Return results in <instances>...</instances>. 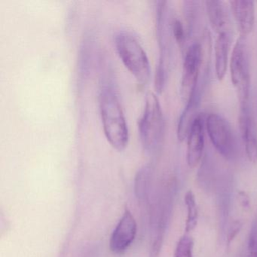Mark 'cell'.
<instances>
[{"label":"cell","mask_w":257,"mask_h":257,"mask_svg":"<svg viewBox=\"0 0 257 257\" xmlns=\"http://www.w3.org/2000/svg\"><path fill=\"white\" fill-rule=\"evenodd\" d=\"M238 198L239 201H240V204H241L243 208L249 209L250 201H249V197L244 192H239Z\"/></svg>","instance_id":"cell-20"},{"label":"cell","mask_w":257,"mask_h":257,"mask_svg":"<svg viewBox=\"0 0 257 257\" xmlns=\"http://www.w3.org/2000/svg\"><path fill=\"white\" fill-rule=\"evenodd\" d=\"M172 31L176 41L178 43H183L185 35L184 28H183V24L178 19H176L173 22Z\"/></svg>","instance_id":"cell-18"},{"label":"cell","mask_w":257,"mask_h":257,"mask_svg":"<svg viewBox=\"0 0 257 257\" xmlns=\"http://www.w3.org/2000/svg\"><path fill=\"white\" fill-rule=\"evenodd\" d=\"M207 16L213 29L219 34H231V21L225 4L218 0L205 2Z\"/></svg>","instance_id":"cell-11"},{"label":"cell","mask_w":257,"mask_h":257,"mask_svg":"<svg viewBox=\"0 0 257 257\" xmlns=\"http://www.w3.org/2000/svg\"><path fill=\"white\" fill-rule=\"evenodd\" d=\"M185 204L187 208V217L186 221V233L191 232L196 228L198 224V210L196 200L192 191L189 190L185 195Z\"/></svg>","instance_id":"cell-15"},{"label":"cell","mask_w":257,"mask_h":257,"mask_svg":"<svg viewBox=\"0 0 257 257\" xmlns=\"http://www.w3.org/2000/svg\"><path fill=\"white\" fill-rule=\"evenodd\" d=\"M242 228V223L239 221H236L231 225L228 234V245L231 244V242L234 240L236 236L239 234Z\"/></svg>","instance_id":"cell-19"},{"label":"cell","mask_w":257,"mask_h":257,"mask_svg":"<svg viewBox=\"0 0 257 257\" xmlns=\"http://www.w3.org/2000/svg\"><path fill=\"white\" fill-rule=\"evenodd\" d=\"M229 4L240 37L246 38L255 26V3L251 0H233Z\"/></svg>","instance_id":"cell-9"},{"label":"cell","mask_w":257,"mask_h":257,"mask_svg":"<svg viewBox=\"0 0 257 257\" xmlns=\"http://www.w3.org/2000/svg\"><path fill=\"white\" fill-rule=\"evenodd\" d=\"M204 118L202 115H198L186 138V162L189 168L198 166L202 159L204 149Z\"/></svg>","instance_id":"cell-8"},{"label":"cell","mask_w":257,"mask_h":257,"mask_svg":"<svg viewBox=\"0 0 257 257\" xmlns=\"http://www.w3.org/2000/svg\"><path fill=\"white\" fill-rule=\"evenodd\" d=\"M137 234V223L132 213L126 209L111 236L109 247L115 254H122L130 247Z\"/></svg>","instance_id":"cell-7"},{"label":"cell","mask_w":257,"mask_h":257,"mask_svg":"<svg viewBox=\"0 0 257 257\" xmlns=\"http://www.w3.org/2000/svg\"><path fill=\"white\" fill-rule=\"evenodd\" d=\"M231 39V34H219L215 42V70L216 77L219 81L224 79L226 73Z\"/></svg>","instance_id":"cell-12"},{"label":"cell","mask_w":257,"mask_h":257,"mask_svg":"<svg viewBox=\"0 0 257 257\" xmlns=\"http://www.w3.org/2000/svg\"><path fill=\"white\" fill-rule=\"evenodd\" d=\"M248 257H257V217L249 233Z\"/></svg>","instance_id":"cell-17"},{"label":"cell","mask_w":257,"mask_h":257,"mask_svg":"<svg viewBox=\"0 0 257 257\" xmlns=\"http://www.w3.org/2000/svg\"><path fill=\"white\" fill-rule=\"evenodd\" d=\"M240 132L244 144L248 160L252 163L257 162V129L255 121L249 113L248 106L240 107L239 117Z\"/></svg>","instance_id":"cell-10"},{"label":"cell","mask_w":257,"mask_h":257,"mask_svg":"<svg viewBox=\"0 0 257 257\" xmlns=\"http://www.w3.org/2000/svg\"><path fill=\"white\" fill-rule=\"evenodd\" d=\"M153 170L149 165L138 170L135 176L134 190L138 202L147 203L150 197Z\"/></svg>","instance_id":"cell-14"},{"label":"cell","mask_w":257,"mask_h":257,"mask_svg":"<svg viewBox=\"0 0 257 257\" xmlns=\"http://www.w3.org/2000/svg\"><path fill=\"white\" fill-rule=\"evenodd\" d=\"M163 112L159 99L153 92L146 97L145 107L138 123L140 139L143 148L147 153L157 150L163 138Z\"/></svg>","instance_id":"cell-2"},{"label":"cell","mask_w":257,"mask_h":257,"mask_svg":"<svg viewBox=\"0 0 257 257\" xmlns=\"http://www.w3.org/2000/svg\"><path fill=\"white\" fill-rule=\"evenodd\" d=\"M100 110L108 141L114 149L122 151L128 144V127L118 95L109 85H104L100 91Z\"/></svg>","instance_id":"cell-1"},{"label":"cell","mask_w":257,"mask_h":257,"mask_svg":"<svg viewBox=\"0 0 257 257\" xmlns=\"http://www.w3.org/2000/svg\"><path fill=\"white\" fill-rule=\"evenodd\" d=\"M201 62L202 50L201 46L198 43H194L186 51L183 61L180 95L182 100L186 104L196 91Z\"/></svg>","instance_id":"cell-6"},{"label":"cell","mask_w":257,"mask_h":257,"mask_svg":"<svg viewBox=\"0 0 257 257\" xmlns=\"http://www.w3.org/2000/svg\"><path fill=\"white\" fill-rule=\"evenodd\" d=\"M231 82L237 91L240 107L248 106L250 90L249 51L246 39L240 37L234 46L230 61Z\"/></svg>","instance_id":"cell-4"},{"label":"cell","mask_w":257,"mask_h":257,"mask_svg":"<svg viewBox=\"0 0 257 257\" xmlns=\"http://www.w3.org/2000/svg\"><path fill=\"white\" fill-rule=\"evenodd\" d=\"M206 129L213 147L226 159H232L237 153L235 135L231 124L222 115L211 113L205 120Z\"/></svg>","instance_id":"cell-5"},{"label":"cell","mask_w":257,"mask_h":257,"mask_svg":"<svg viewBox=\"0 0 257 257\" xmlns=\"http://www.w3.org/2000/svg\"><path fill=\"white\" fill-rule=\"evenodd\" d=\"M115 46L120 58L127 70L141 83L150 79V64L141 43L131 33L121 31L115 37Z\"/></svg>","instance_id":"cell-3"},{"label":"cell","mask_w":257,"mask_h":257,"mask_svg":"<svg viewBox=\"0 0 257 257\" xmlns=\"http://www.w3.org/2000/svg\"><path fill=\"white\" fill-rule=\"evenodd\" d=\"M193 240L186 234L179 240L174 257H193Z\"/></svg>","instance_id":"cell-16"},{"label":"cell","mask_w":257,"mask_h":257,"mask_svg":"<svg viewBox=\"0 0 257 257\" xmlns=\"http://www.w3.org/2000/svg\"><path fill=\"white\" fill-rule=\"evenodd\" d=\"M199 96L195 91L192 98L186 104V107L183 109L180 119H179L178 125H177V138L179 141H184L187 138L191 127L193 124L197 115L198 102H199Z\"/></svg>","instance_id":"cell-13"}]
</instances>
